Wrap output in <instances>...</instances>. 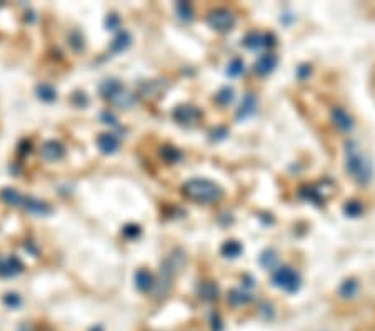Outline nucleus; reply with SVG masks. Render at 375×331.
I'll return each instance as SVG.
<instances>
[{
  "label": "nucleus",
  "instance_id": "obj_1",
  "mask_svg": "<svg viewBox=\"0 0 375 331\" xmlns=\"http://www.w3.org/2000/svg\"><path fill=\"white\" fill-rule=\"evenodd\" d=\"M345 169L355 182L365 186L374 177V166L370 157L362 153L360 146L355 141L345 142Z\"/></svg>",
  "mask_w": 375,
  "mask_h": 331
},
{
  "label": "nucleus",
  "instance_id": "obj_2",
  "mask_svg": "<svg viewBox=\"0 0 375 331\" xmlns=\"http://www.w3.org/2000/svg\"><path fill=\"white\" fill-rule=\"evenodd\" d=\"M182 194L190 201L210 204V202H217L224 197V189L210 179L194 177L182 186Z\"/></svg>",
  "mask_w": 375,
  "mask_h": 331
},
{
  "label": "nucleus",
  "instance_id": "obj_3",
  "mask_svg": "<svg viewBox=\"0 0 375 331\" xmlns=\"http://www.w3.org/2000/svg\"><path fill=\"white\" fill-rule=\"evenodd\" d=\"M272 283L273 286L280 288V290L287 291V293H295V291H299L302 279H300V274L295 270H292L288 266H280L279 270L273 271Z\"/></svg>",
  "mask_w": 375,
  "mask_h": 331
},
{
  "label": "nucleus",
  "instance_id": "obj_4",
  "mask_svg": "<svg viewBox=\"0 0 375 331\" xmlns=\"http://www.w3.org/2000/svg\"><path fill=\"white\" fill-rule=\"evenodd\" d=\"M207 24L217 32H230L235 25V15L229 9H215L207 15Z\"/></svg>",
  "mask_w": 375,
  "mask_h": 331
},
{
  "label": "nucleus",
  "instance_id": "obj_5",
  "mask_svg": "<svg viewBox=\"0 0 375 331\" xmlns=\"http://www.w3.org/2000/svg\"><path fill=\"white\" fill-rule=\"evenodd\" d=\"M172 117L180 126H194L202 117V112L194 106H179L172 112Z\"/></svg>",
  "mask_w": 375,
  "mask_h": 331
},
{
  "label": "nucleus",
  "instance_id": "obj_6",
  "mask_svg": "<svg viewBox=\"0 0 375 331\" xmlns=\"http://www.w3.org/2000/svg\"><path fill=\"white\" fill-rule=\"evenodd\" d=\"M244 45L250 50H259L264 47H273L275 45V37L272 34H262V32H250L244 39Z\"/></svg>",
  "mask_w": 375,
  "mask_h": 331
},
{
  "label": "nucleus",
  "instance_id": "obj_7",
  "mask_svg": "<svg viewBox=\"0 0 375 331\" xmlns=\"http://www.w3.org/2000/svg\"><path fill=\"white\" fill-rule=\"evenodd\" d=\"M23 271V263L17 256H7V258H0V276L3 278H12L17 276Z\"/></svg>",
  "mask_w": 375,
  "mask_h": 331
},
{
  "label": "nucleus",
  "instance_id": "obj_8",
  "mask_svg": "<svg viewBox=\"0 0 375 331\" xmlns=\"http://www.w3.org/2000/svg\"><path fill=\"white\" fill-rule=\"evenodd\" d=\"M332 122L335 124V127H339L343 132H350L354 129V119L345 109L342 107H334L330 112Z\"/></svg>",
  "mask_w": 375,
  "mask_h": 331
},
{
  "label": "nucleus",
  "instance_id": "obj_9",
  "mask_svg": "<svg viewBox=\"0 0 375 331\" xmlns=\"http://www.w3.org/2000/svg\"><path fill=\"white\" fill-rule=\"evenodd\" d=\"M64 154H65V147L58 141H47L40 149V157L49 162L60 161V159L64 157Z\"/></svg>",
  "mask_w": 375,
  "mask_h": 331
},
{
  "label": "nucleus",
  "instance_id": "obj_10",
  "mask_svg": "<svg viewBox=\"0 0 375 331\" xmlns=\"http://www.w3.org/2000/svg\"><path fill=\"white\" fill-rule=\"evenodd\" d=\"M277 62H279V59H277L275 54H264V56L259 57V60L255 62V65H253V71H255L257 76H268L273 69L277 67Z\"/></svg>",
  "mask_w": 375,
  "mask_h": 331
},
{
  "label": "nucleus",
  "instance_id": "obj_11",
  "mask_svg": "<svg viewBox=\"0 0 375 331\" xmlns=\"http://www.w3.org/2000/svg\"><path fill=\"white\" fill-rule=\"evenodd\" d=\"M97 146H99V149L102 151L104 154H115L120 147V141L115 134L105 132V134L99 136V139H97Z\"/></svg>",
  "mask_w": 375,
  "mask_h": 331
},
{
  "label": "nucleus",
  "instance_id": "obj_12",
  "mask_svg": "<svg viewBox=\"0 0 375 331\" xmlns=\"http://www.w3.org/2000/svg\"><path fill=\"white\" fill-rule=\"evenodd\" d=\"M22 208L30 214H35V216H47V214L52 213V208H50L49 202L34 199V197H25V202H23Z\"/></svg>",
  "mask_w": 375,
  "mask_h": 331
},
{
  "label": "nucleus",
  "instance_id": "obj_13",
  "mask_svg": "<svg viewBox=\"0 0 375 331\" xmlns=\"http://www.w3.org/2000/svg\"><path fill=\"white\" fill-rule=\"evenodd\" d=\"M255 109H257V97L253 94H247L242 100L239 111H237V119H247L250 117L252 114H255Z\"/></svg>",
  "mask_w": 375,
  "mask_h": 331
},
{
  "label": "nucleus",
  "instance_id": "obj_14",
  "mask_svg": "<svg viewBox=\"0 0 375 331\" xmlns=\"http://www.w3.org/2000/svg\"><path fill=\"white\" fill-rule=\"evenodd\" d=\"M154 284H155L154 276H152L147 270H139L135 273V286L139 291L145 293V291L154 290Z\"/></svg>",
  "mask_w": 375,
  "mask_h": 331
},
{
  "label": "nucleus",
  "instance_id": "obj_15",
  "mask_svg": "<svg viewBox=\"0 0 375 331\" xmlns=\"http://www.w3.org/2000/svg\"><path fill=\"white\" fill-rule=\"evenodd\" d=\"M122 89H124L122 84H120L117 79H107V80H104V82L100 84V94H102L104 99L112 100L120 91H122Z\"/></svg>",
  "mask_w": 375,
  "mask_h": 331
},
{
  "label": "nucleus",
  "instance_id": "obj_16",
  "mask_svg": "<svg viewBox=\"0 0 375 331\" xmlns=\"http://www.w3.org/2000/svg\"><path fill=\"white\" fill-rule=\"evenodd\" d=\"M198 296H200L204 301H215L218 298V288L215 283L212 281H202L197 288Z\"/></svg>",
  "mask_w": 375,
  "mask_h": 331
},
{
  "label": "nucleus",
  "instance_id": "obj_17",
  "mask_svg": "<svg viewBox=\"0 0 375 331\" xmlns=\"http://www.w3.org/2000/svg\"><path fill=\"white\" fill-rule=\"evenodd\" d=\"M0 197H2V201L5 202V204L9 206H17V208H20V206H23V202H25V197L22 196L18 191L12 189V188H5L2 189V193H0Z\"/></svg>",
  "mask_w": 375,
  "mask_h": 331
},
{
  "label": "nucleus",
  "instance_id": "obj_18",
  "mask_svg": "<svg viewBox=\"0 0 375 331\" xmlns=\"http://www.w3.org/2000/svg\"><path fill=\"white\" fill-rule=\"evenodd\" d=\"M130 42H132L130 34H128L127 30H122V32H120L119 36L114 39V42H112L110 52H112V54H120V52H124L125 49L130 47Z\"/></svg>",
  "mask_w": 375,
  "mask_h": 331
},
{
  "label": "nucleus",
  "instance_id": "obj_19",
  "mask_svg": "<svg viewBox=\"0 0 375 331\" xmlns=\"http://www.w3.org/2000/svg\"><path fill=\"white\" fill-rule=\"evenodd\" d=\"M114 106H117V107H122V109H127V107H130L132 104L135 102V96L134 94H130V92H127L125 89H122V91L117 94L114 99L110 100Z\"/></svg>",
  "mask_w": 375,
  "mask_h": 331
},
{
  "label": "nucleus",
  "instance_id": "obj_20",
  "mask_svg": "<svg viewBox=\"0 0 375 331\" xmlns=\"http://www.w3.org/2000/svg\"><path fill=\"white\" fill-rule=\"evenodd\" d=\"M37 96H38V99L45 100V102H54V100L57 99V91L49 84H38Z\"/></svg>",
  "mask_w": 375,
  "mask_h": 331
},
{
  "label": "nucleus",
  "instance_id": "obj_21",
  "mask_svg": "<svg viewBox=\"0 0 375 331\" xmlns=\"http://www.w3.org/2000/svg\"><path fill=\"white\" fill-rule=\"evenodd\" d=\"M160 156L163 157V161L169 162V164H174V162H179L182 159V153L177 149V147H172V146H165L162 147L160 151Z\"/></svg>",
  "mask_w": 375,
  "mask_h": 331
},
{
  "label": "nucleus",
  "instance_id": "obj_22",
  "mask_svg": "<svg viewBox=\"0 0 375 331\" xmlns=\"http://www.w3.org/2000/svg\"><path fill=\"white\" fill-rule=\"evenodd\" d=\"M229 299L233 306H242V305H247V303L252 301V296L242 290H233V291H230Z\"/></svg>",
  "mask_w": 375,
  "mask_h": 331
},
{
  "label": "nucleus",
  "instance_id": "obj_23",
  "mask_svg": "<svg viewBox=\"0 0 375 331\" xmlns=\"http://www.w3.org/2000/svg\"><path fill=\"white\" fill-rule=\"evenodd\" d=\"M242 253V244L237 241H227V243L222 246V254L225 258H237Z\"/></svg>",
  "mask_w": 375,
  "mask_h": 331
},
{
  "label": "nucleus",
  "instance_id": "obj_24",
  "mask_svg": "<svg viewBox=\"0 0 375 331\" xmlns=\"http://www.w3.org/2000/svg\"><path fill=\"white\" fill-rule=\"evenodd\" d=\"M358 291V283L355 281V279H347V281L342 283L340 286V296H343V298H354L355 294H357Z\"/></svg>",
  "mask_w": 375,
  "mask_h": 331
},
{
  "label": "nucleus",
  "instance_id": "obj_25",
  "mask_svg": "<svg viewBox=\"0 0 375 331\" xmlns=\"http://www.w3.org/2000/svg\"><path fill=\"white\" fill-rule=\"evenodd\" d=\"M244 67H245V65H244V60L237 57V59H233V60L227 65V74H229L230 77H239V76H242V74H244Z\"/></svg>",
  "mask_w": 375,
  "mask_h": 331
},
{
  "label": "nucleus",
  "instance_id": "obj_26",
  "mask_svg": "<svg viewBox=\"0 0 375 331\" xmlns=\"http://www.w3.org/2000/svg\"><path fill=\"white\" fill-rule=\"evenodd\" d=\"M175 10H177V15L182 19V20H192V5L187 2H179L177 7H175Z\"/></svg>",
  "mask_w": 375,
  "mask_h": 331
},
{
  "label": "nucleus",
  "instance_id": "obj_27",
  "mask_svg": "<svg viewBox=\"0 0 375 331\" xmlns=\"http://www.w3.org/2000/svg\"><path fill=\"white\" fill-rule=\"evenodd\" d=\"M215 100H217L218 104H220V106H229V104L233 100V91L230 87H224L215 96Z\"/></svg>",
  "mask_w": 375,
  "mask_h": 331
},
{
  "label": "nucleus",
  "instance_id": "obj_28",
  "mask_svg": "<svg viewBox=\"0 0 375 331\" xmlns=\"http://www.w3.org/2000/svg\"><path fill=\"white\" fill-rule=\"evenodd\" d=\"M277 263V256L275 253L272 251V249H268V251H265L264 254L260 256V264L264 268H267V270H270V268H273V264Z\"/></svg>",
  "mask_w": 375,
  "mask_h": 331
},
{
  "label": "nucleus",
  "instance_id": "obj_29",
  "mask_svg": "<svg viewBox=\"0 0 375 331\" xmlns=\"http://www.w3.org/2000/svg\"><path fill=\"white\" fill-rule=\"evenodd\" d=\"M345 214L350 217H357L362 214V206L358 204L357 201H350L349 204L345 206Z\"/></svg>",
  "mask_w": 375,
  "mask_h": 331
},
{
  "label": "nucleus",
  "instance_id": "obj_30",
  "mask_svg": "<svg viewBox=\"0 0 375 331\" xmlns=\"http://www.w3.org/2000/svg\"><path fill=\"white\" fill-rule=\"evenodd\" d=\"M159 92H160V85L157 82H148V84L143 85V89H142V96H145V97L157 96Z\"/></svg>",
  "mask_w": 375,
  "mask_h": 331
},
{
  "label": "nucleus",
  "instance_id": "obj_31",
  "mask_svg": "<svg viewBox=\"0 0 375 331\" xmlns=\"http://www.w3.org/2000/svg\"><path fill=\"white\" fill-rule=\"evenodd\" d=\"M3 303H5V305L9 306V308H18L22 301H20V296H18V294L9 293V294L3 296Z\"/></svg>",
  "mask_w": 375,
  "mask_h": 331
},
{
  "label": "nucleus",
  "instance_id": "obj_32",
  "mask_svg": "<svg viewBox=\"0 0 375 331\" xmlns=\"http://www.w3.org/2000/svg\"><path fill=\"white\" fill-rule=\"evenodd\" d=\"M122 233H124V234L127 236V237H135V236L140 234V228H139V226L130 224V226H125V229H124Z\"/></svg>",
  "mask_w": 375,
  "mask_h": 331
},
{
  "label": "nucleus",
  "instance_id": "obj_33",
  "mask_svg": "<svg viewBox=\"0 0 375 331\" xmlns=\"http://www.w3.org/2000/svg\"><path fill=\"white\" fill-rule=\"evenodd\" d=\"M107 27L108 29H117V27H119V17H117V15H108Z\"/></svg>",
  "mask_w": 375,
  "mask_h": 331
}]
</instances>
